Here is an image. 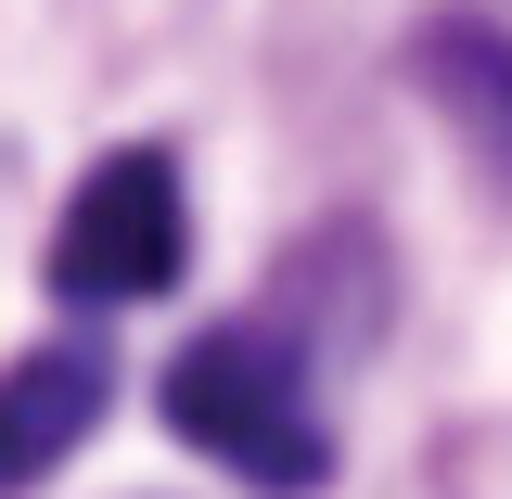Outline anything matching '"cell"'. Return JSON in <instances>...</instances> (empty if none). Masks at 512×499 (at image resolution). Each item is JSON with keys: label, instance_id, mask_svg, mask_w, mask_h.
<instances>
[{"label": "cell", "instance_id": "obj_2", "mask_svg": "<svg viewBox=\"0 0 512 499\" xmlns=\"http://www.w3.org/2000/svg\"><path fill=\"white\" fill-rule=\"evenodd\" d=\"M180 167L141 141V154H103L90 180L64 192L52 218V295L77 308H141V295H167L180 282Z\"/></svg>", "mask_w": 512, "mask_h": 499}, {"label": "cell", "instance_id": "obj_1", "mask_svg": "<svg viewBox=\"0 0 512 499\" xmlns=\"http://www.w3.org/2000/svg\"><path fill=\"white\" fill-rule=\"evenodd\" d=\"M167 423H180L205 461H231L244 487H282V499L333 474L308 372H295V346L256 333V320H218V333H192L180 359H167Z\"/></svg>", "mask_w": 512, "mask_h": 499}, {"label": "cell", "instance_id": "obj_3", "mask_svg": "<svg viewBox=\"0 0 512 499\" xmlns=\"http://www.w3.org/2000/svg\"><path fill=\"white\" fill-rule=\"evenodd\" d=\"M103 397H116L103 346H26V359L0 372V499L52 487V474H64V448H90Z\"/></svg>", "mask_w": 512, "mask_h": 499}, {"label": "cell", "instance_id": "obj_4", "mask_svg": "<svg viewBox=\"0 0 512 499\" xmlns=\"http://www.w3.org/2000/svg\"><path fill=\"white\" fill-rule=\"evenodd\" d=\"M410 90L461 128V154L512 192V26L487 13H436L423 39H410Z\"/></svg>", "mask_w": 512, "mask_h": 499}]
</instances>
